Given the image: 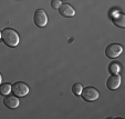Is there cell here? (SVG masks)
Returning <instances> with one entry per match:
<instances>
[{
  "instance_id": "4",
  "label": "cell",
  "mask_w": 125,
  "mask_h": 119,
  "mask_svg": "<svg viewBox=\"0 0 125 119\" xmlns=\"http://www.w3.org/2000/svg\"><path fill=\"white\" fill-rule=\"evenodd\" d=\"M82 98L85 101H95L100 98V93L94 88V87H86V88H83L82 90Z\"/></svg>"
},
{
  "instance_id": "11",
  "label": "cell",
  "mask_w": 125,
  "mask_h": 119,
  "mask_svg": "<svg viewBox=\"0 0 125 119\" xmlns=\"http://www.w3.org/2000/svg\"><path fill=\"white\" fill-rule=\"evenodd\" d=\"M120 65L117 64L116 61H113V62H111L110 64V66H109V71L111 72L112 75H116V74H118L120 72Z\"/></svg>"
},
{
  "instance_id": "12",
  "label": "cell",
  "mask_w": 125,
  "mask_h": 119,
  "mask_svg": "<svg viewBox=\"0 0 125 119\" xmlns=\"http://www.w3.org/2000/svg\"><path fill=\"white\" fill-rule=\"evenodd\" d=\"M82 90H83V86L81 85L80 82H76V83H74L73 86H72V91H73V93L74 95H76V96H81Z\"/></svg>"
},
{
  "instance_id": "10",
  "label": "cell",
  "mask_w": 125,
  "mask_h": 119,
  "mask_svg": "<svg viewBox=\"0 0 125 119\" xmlns=\"http://www.w3.org/2000/svg\"><path fill=\"white\" fill-rule=\"evenodd\" d=\"M11 91V85L8 82H5V83H1L0 85V95L1 96H7L10 93Z\"/></svg>"
},
{
  "instance_id": "2",
  "label": "cell",
  "mask_w": 125,
  "mask_h": 119,
  "mask_svg": "<svg viewBox=\"0 0 125 119\" xmlns=\"http://www.w3.org/2000/svg\"><path fill=\"white\" fill-rule=\"evenodd\" d=\"M11 91L17 97H24L29 93L30 88L27 83L22 82V81H17L13 85H11Z\"/></svg>"
},
{
  "instance_id": "6",
  "label": "cell",
  "mask_w": 125,
  "mask_h": 119,
  "mask_svg": "<svg viewBox=\"0 0 125 119\" xmlns=\"http://www.w3.org/2000/svg\"><path fill=\"white\" fill-rule=\"evenodd\" d=\"M3 105L9 109H16L20 105L19 97H17L16 95H7L3 99Z\"/></svg>"
},
{
  "instance_id": "3",
  "label": "cell",
  "mask_w": 125,
  "mask_h": 119,
  "mask_svg": "<svg viewBox=\"0 0 125 119\" xmlns=\"http://www.w3.org/2000/svg\"><path fill=\"white\" fill-rule=\"evenodd\" d=\"M33 21H34L35 26L43 28L47 26L48 24V14L43 9H37L34 12V17H33Z\"/></svg>"
},
{
  "instance_id": "8",
  "label": "cell",
  "mask_w": 125,
  "mask_h": 119,
  "mask_svg": "<svg viewBox=\"0 0 125 119\" xmlns=\"http://www.w3.org/2000/svg\"><path fill=\"white\" fill-rule=\"evenodd\" d=\"M59 12L61 13V16L63 17H73L75 14V10L69 3H61V6L59 7Z\"/></svg>"
},
{
  "instance_id": "15",
  "label": "cell",
  "mask_w": 125,
  "mask_h": 119,
  "mask_svg": "<svg viewBox=\"0 0 125 119\" xmlns=\"http://www.w3.org/2000/svg\"><path fill=\"white\" fill-rule=\"evenodd\" d=\"M0 39H1V31H0Z\"/></svg>"
},
{
  "instance_id": "9",
  "label": "cell",
  "mask_w": 125,
  "mask_h": 119,
  "mask_svg": "<svg viewBox=\"0 0 125 119\" xmlns=\"http://www.w3.org/2000/svg\"><path fill=\"white\" fill-rule=\"evenodd\" d=\"M112 21L120 28H125V16L123 13H118L112 18Z\"/></svg>"
},
{
  "instance_id": "7",
  "label": "cell",
  "mask_w": 125,
  "mask_h": 119,
  "mask_svg": "<svg viewBox=\"0 0 125 119\" xmlns=\"http://www.w3.org/2000/svg\"><path fill=\"white\" fill-rule=\"evenodd\" d=\"M120 85H121V76L118 74L112 75L106 80V87L110 90H116L120 87Z\"/></svg>"
},
{
  "instance_id": "5",
  "label": "cell",
  "mask_w": 125,
  "mask_h": 119,
  "mask_svg": "<svg viewBox=\"0 0 125 119\" xmlns=\"http://www.w3.org/2000/svg\"><path fill=\"white\" fill-rule=\"evenodd\" d=\"M122 51H123V47L121 45H118V43H111V45H109L106 47L105 55L109 58L114 59V58L118 57L122 53Z\"/></svg>"
},
{
  "instance_id": "14",
  "label": "cell",
  "mask_w": 125,
  "mask_h": 119,
  "mask_svg": "<svg viewBox=\"0 0 125 119\" xmlns=\"http://www.w3.org/2000/svg\"><path fill=\"white\" fill-rule=\"evenodd\" d=\"M1 82H2V76H1V74H0V85H1Z\"/></svg>"
},
{
  "instance_id": "1",
  "label": "cell",
  "mask_w": 125,
  "mask_h": 119,
  "mask_svg": "<svg viewBox=\"0 0 125 119\" xmlns=\"http://www.w3.org/2000/svg\"><path fill=\"white\" fill-rule=\"evenodd\" d=\"M1 39L8 47H17L20 42L19 33L11 28H5L1 31Z\"/></svg>"
},
{
  "instance_id": "13",
  "label": "cell",
  "mask_w": 125,
  "mask_h": 119,
  "mask_svg": "<svg viewBox=\"0 0 125 119\" xmlns=\"http://www.w3.org/2000/svg\"><path fill=\"white\" fill-rule=\"evenodd\" d=\"M61 0H52L51 1V6L53 9H59V7L61 6Z\"/></svg>"
}]
</instances>
